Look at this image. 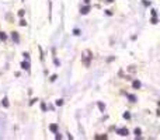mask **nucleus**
Wrapping results in <instances>:
<instances>
[{
  "label": "nucleus",
  "instance_id": "nucleus-17",
  "mask_svg": "<svg viewBox=\"0 0 160 140\" xmlns=\"http://www.w3.org/2000/svg\"><path fill=\"white\" fill-rule=\"evenodd\" d=\"M18 16H20V17L24 16V10H20V11H18Z\"/></svg>",
  "mask_w": 160,
  "mask_h": 140
},
{
  "label": "nucleus",
  "instance_id": "nucleus-16",
  "mask_svg": "<svg viewBox=\"0 0 160 140\" xmlns=\"http://www.w3.org/2000/svg\"><path fill=\"white\" fill-rule=\"evenodd\" d=\"M41 109H42V111H46V105L44 104V102L41 104Z\"/></svg>",
  "mask_w": 160,
  "mask_h": 140
},
{
  "label": "nucleus",
  "instance_id": "nucleus-10",
  "mask_svg": "<svg viewBox=\"0 0 160 140\" xmlns=\"http://www.w3.org/2000/svg\"><path fill=\"white\" fill-rule=\"evenodd\" d=\"M3 105L6 107V108L8 107V100H7V97H4V98H3Z\"/></svg>",
  "mask_w": 160,
  "mask_h": 140
},
{
  "label": "nucleus",
  "instance_id": "nucleus-14",
  "mask_svg": "<svg viewBox=\"0 0 160 140\" xmlns=\"http://www.w3.org/2000/svg\"><path fill=\"white\" fill-rule=\"evenodd\" d=\"M20 25H21V27H25V25H27V21H25V20H21L20 21Z\"/></svg>",
  "mask_w": 160,
  "mask_h": 140
},
{
  "label": "nucleus",
  "instance_id": "nucleus-13",
  "mask_svg": "<svg viewBox=\"0 0 160 140\" xmlns=\"http://www.w3.org/2000/svg\"><path fill=\"white\" fill-rule=\"evenodd\" d=\"M124 118H125V119H129V118H131L129 112H125V114H124Z\"/></svg>",
  "mask_w": 160,
  "mask_h": 140
},
{
  "label": "nucleus",
  "instance_id": "nucleus-19",
  "mask_svg": "<svg viewBox=\"0 0 160 140\" xmlns=\"http://www.w3.org/2000/svg\"><path fill=\"white\" fill-rule=\"evenodd\" d=\"M96 139H107V136L104 135V136H96Z\"/></svg>",
  "mask_w": 160,
  "mask_h": 140
},
{
  "label": "nucleus",
  "instance_id": "nucleus-8",
  "mask_svg": "<svg viewBox=\"0 0 160 140\" xmlns=\"http://www.w3.org/2000/svg\"><path fill=\"white\" fill-rule=\"evenodd\" d=\"M128 98H129V100H131L132 101V102H135V101H136V97L135 95H132V94H128Z\"/></svg>",
  "mask_w": 160,
  "mask_h": 140
},
{
  "label": "nucleus",
  "instance_id": "nucleus-12",
  "mask_svg": "<svg viewBox=\"0 0 160 140\" xmlns=\"http://www.w3.org/2000/svg\"><path fill=\"white\" fill-rule=\"evenodd\" d=\"M55 104H56L58 107H61V105L63 104V100H56V102H55Z\"/></svg>",
  "mask_w": 160,
  "mask_h": 140
},
{
  "label": "nucleus",
  "instance_id": "nucleus-2",
  "mask_svg": "<svg viewBox=\"0 0 160 140\" xmlns=\"http://www.w3.org/2000/svg\"><path fill=\"white\" fill-rule=\"evenodd\" d=\"M117 133H118L119 136L125 137V136H128V135H129V130H128L127 128H121V129H118V130H117Z\"/></svg>",
  "mask_w": 160,
  "mask_h": 140
},
{
  "label": "nucleus",
  "instance_id": "nucleus-9",
  "mask_svg": "<svg viewBox=\"0 0 160 140\" xmlns=\"http://www.w3.org/2000/svg\"><path fill=\"white\" fill-rule=\"evenodd\" d=\"M0 39H2V41H6V39H7V35H6L4 32H0Z\"/></svg>",
  "mask_w": 160,
  "mask_h": 140
},
{
  "label": "nucleus",
  "instance_id": "nucleus-7",
  "mask_svg": "<svg viewBox=\"0 0 160 140\" xmlns=\"http://www.w3.org/2000/svg\"><path fill=\"white\" fill-rule=\"evenodd\" d=\"M49 130H51V132H53V133H56L58 132V125H51Z\"/></svg>",
  "mask_w": 160,
  "mask_h": 140
},
{
  "label": "nucleus",
  "instance_id": "nucleus-15",
  "mask_svg": "<svg viewBox=\"0 0 160 140\" xmlns=\"http://www.w3.org/2000/svg\"><path fill=\"white\" fill-rule=\"evenodd\" d=\"M99 108L101 109V111H104V108H105V107H104V105L101 104V102H99Z\"/></svg>",
  "mask_w": 160,
  "mask_h": 140
},
{
  "label": "nucleus",
  "instance_id": "nucleus-1",
  "mask_svg": "<svg viewBox=\"0 0 160 140\" xmlns=\"http://www.w3.org/2000/svg\"><path fill=\"white\" fill-rule=\"evenodd\" d=\"M91 59H93V53H91L90 49H84L82 52V62L83 64L86 66V67H89L91 63Z\"/></svg>",
  "mask_w": 160,
  "mask_h": 140
},
{
  "label": "nucleus",
  "instance_id": "nucleus-20",
  "mask_svg": "<svg viewBox=\"0 0 160 140\" xmlns=\"http://www.w3.org/2000/svg\"><path fill=\"white\" fill-rule=\"evenodd\" d=\"M74 35H80V31H79V30H74Z\"/></svg>",
  "mask_w": 160,
  "mask_h": 140
},
{
  "label": "nucleus",
  "instance_id": "nucleus-6",
  "mask_svg": "<svg viewBox=\"0 0 160 140\" xmlns=\"http://www.w3.org/2000/svg\"><path fill=\"white\" fill-rule=\"evenodd\" d=\"M21 67L25 69V70H30V63L28 62H23V63H21Z\"/></svg>",
  "mask_w": 160,
  "mask_h": 140
},
{
  "label": "nucleus",
  "instance_id": "nucleus-18",
  "mask_svg": "<svg viewBox=\"0 0 160 140\" xmlns=\"http://www.w3.org/2000/svg\"><path fill=\"white\" fill-rule=\"evenodd\" d=\"M152 24H157V20H156V17H153V18H152Z\"/></svg>",
  "mask_w": 160,
  "mask_h": 140
},
{
  "label": "nucleus",
  "instance_id": "nucleus-22",
  "mask_svg": "<svg viewBox=\"0 0 160 140\" xmlns=\"http://www.w3.org/2000/svg\"><path fill=\"white\" fill-rule=\"evenodd\" d=\"M84 3H86V4H89V3H90V0H84Z\"/></svg>",
  "mask_w": 160,
  "mask_h": 140
},
{
  "label": "nucleus",
  "instance_id": "nucleus-21",
  "mask_svg": "<svg viewBox=\"0 0 160 140\" xmlns=\"http://www.w3.org/2000/svg\"><path fill=\"white\" fill-rule=\"evenodd\" d=\"M55 80H56V74H53V76L51 77V81H55Z\"/></svg>",
  "mask_w": 160,
  "mask_h": 140
},
{
  "label": "nucleus",
  "instance_id": "nucleus-5",
  "mask_svg": "<svg viewBox=\"0 0 160 140\" xmlns=\"http://www.w3.org/2000/svg\"><path fill=\"white\" fill-rule=\"evenodd\" d=\"M11 38H13V41H16V42H18V32H13L11 34Z\"/></svg>",
  "mask_w": 160,
  "mask_h": 140
},
{
  "label": "nucleus",
  "instance_id": "nucleus-11",
  "mask_svg": "<svg viewBox=\"0 0 160 140\" xmlns=\"http://www.w3.org/2000/svg\"><path fill=\"white\" fill-rule=\"evenodd\" d=\"M140 133H142V130H140L139 128H136V129H135V135H136V137L140 136Z\"/></svg>",
  "mask_w": 160,
  "mask_h": 140
},
{
  "label": "nucleus",
  "instance_id": "nucleus-3",
  "mask_svg": "<svg viewBox=\"0 0 160 140\" xmlns=\"http://www.w3.org/2000/svg\"><path fill=\"white\" fill-rule=\"evenodd\" d=\"M89 11H90V6H86V7H83L82 10H80V13H82V14H87Z\"/></svg>",
  "mask_w": 160,
  "mask_h": 140
},
{
  "label": "nucleus",
  "instance_id": "nucleus-4",
  "mask_svg": "<svg viewBox=\"0 0 160 140\" xmlns=\"http://www.w3.org/2000/svg\"><path fill=\"white\" fill-rule=\"evenodd\" d=\"M132 86H133V88H136V90H138V88H140V81L139 80H135L133 83H132Z\"/></svg>",
  "mask_w": 160,
  "mask_h": 140
}]
</instances>
